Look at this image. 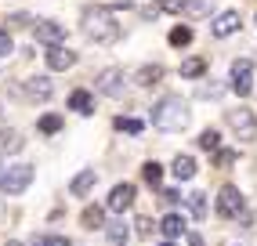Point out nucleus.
I'll use <instances>...</instances> for the list:
<instances>
[{"instance_id":"cd10ccee","label":"nucleus","mask_w":257,"mask_h":246,"mask_svg":"<svg viewBox=\"0 0 257 246\" xmlns=\"http://www.w3.org/2000/svg\"><path fill=\"white\" fill-rule=\"evenodd\" d=\"M225 87H232V83H225V80L221 83H203V87H196V98H217Z\"/></svg>"},{"instance_id":"393cba45","label":"nucleus","mask_w":257,"mask_h":246,"mask_svg":"<svg viewBox=\"0 0 257 246\" xmlns=\"http://www.w3.org/2000/svg\"><path fill=\"white\" fill-rule=\"evenodd\" d=\"M188 44H192V26H174V29H170V47H188Z\"/></svg>"},{"instance_id":"20e7f679","label":"nucleus","mask_w":257,"mask_h":246,"mask_svg":"<svg viewBox=\"0 0 257 246\" xmlns=\"http://www.w3.org/2000/svg\"><path fill=\"white\" fill-rule=\"evenodd\" d=\"M228 80H232V91H235L239 98L253 94V83H257V69H253V62H250V58H239V62H232V73H228Z\"/></svg>"},{"instance_id":"1a4fd4ad","label":"nucleus","mask_w":257,"mask_h":246,"mask_svg":"<svg viewBox=\"0 0 257 246\" xmlns=\"http://www.w3.org/2000/svg\"><path fill=\"white\" fill-rule=\"evenodd\" d=\"M22 94L33 98V101H47L51 94H55V80L51 76H29L26 87H22Z\"/></svg>"},{"instance_id":"423d86ee","label":"nucleus","mask_w":257,"mask_h":246,"mask_svg":"<svg viewBox=\"0 0 257 246\" xmlns=\"http://www.w3.org/2000/svg\"><path fill=\"white\" fill-rule=\"evenodd\" d=\"M217 214L221 217H243L246 214V199H243V192L235 185H225L217 192Z\"/></svg>"},{"instance_id":"f704fd0d","label":"nucleus","mask_w":257,"mask_h":246,"mask_svg":"<svg viewBox=\"0 0 257 246\" xmlns=\"http://www.w3.org/2000/svg\"><path fill=\"white\" fill-rule=\"evenodd\" d=\"M40 246H73L69 239H62V235H51V239H44Z\"/></svg>"},{"instance_id":"ddd939ff","label":"nucleus","mask_w":257,"mask_h":246,"mask_svg":"<svg viewBox=\"0 0 257 246\" xmlns=\"http://www.w3.org/2000/svg\"><path fill=\"white\" fill-rule=\"evenodd\" d=\"M163 76H167L163 65H142V69H134V83H138V87H152V83H160Z\"/></svg>"},{"instance_id":"bb28decb","label":"nucleus","mask_w":257,"mask_h":246,"mask_svg":"<svg viewBox=\"0 0 257 246\" xmlns=\"http://www.w3.org/2000/svg\"><path fill=\"white\" fill-rule=\"evenodd\" d=\"M142 178H145V185H152V188H160V181H163V167H160V163H145V170H142Z\"/></svg>"},{"instance_id":"f3484780","label":"nucleus","mask_w":257,"mask_h":246,"mask_svg":"<svg viewBox=\"0 0 257 246\" xmlns=\"http://www.w3.org/2000/svg\"><path fill=\"white\" fill-rule=\"evenodd\" d=\"M112 127L119 131V134H134V138H142V131H145V119L142 116H116V123Z\"/></svg>"},{"instance_id":"2eb2a0df","label":"nucleus","mask_w":257,"mask_h":246,"mask_svg":"<svg viewBox=\"0 0 257 246\" xmlns=\"http://www.w3.org/2000/svg\"><path fill=\"white\" fill-rule=\"evenodd\" d=\"M69 109H73L76 116H94V98H91L87 91H73V94H69Z\"/></svg>"},{"instance_id":"4468645a","label":"nucleus","mask_w":257,"mask_h":246,"mask_svg":"<svg viewBox=\"0 0 257 246\" xmlns=\"http://www.w3.org/2000/svg\"><path fill=\"white\" fill-rule=\"evenodd\" d=\"M105 239H109V246H127V239H131V228H127V221H109L105 224Z\"/></svg>"},{"instance_id":"72a5a7b5","label":"nucleus","mask_w":257,"mask_h":246,"mask_svg":"<svg viewBox=\"0 0 257 246\" xmlns=\"http://www.w3.org/2000/svg\"><path fill=\"white\" fill-rule=\"evenodd\" d=\"M181 4H185V0H156L160 11H181Z\"/></svg>"},{"instance_id":"dca6fc26","label":"nucleus","mask_w":257,"mask_h":246,"mask_svg":"<svg viewBox=\"0 0 257 246\" xmlns=\"http://www.w3.org/2000/svg\"><path fill=\"white\" fill-rule=\"evenodd\" d=\"M185 217L181 214H167L163 221H160V232H163V239H178V235H185Z\"/></svg>"},{"instance_id":"9d476101","label":"nucleus","mask_w":257,"mask_h":246,"mask_svg":"<svg viewBox=\"0 0 257 246\" xmlns=\"http://www.w3.org/2000/svg\"><path fill=\"white\" fill-rule=\"evenodd\" d=\"M109 210H112V214H123V210H131L134 206V185H116L112 192H109V203H105Z\"/></svg>"},{"instance_id":"f8f14e48","label":"nucleus","mask_w":257,"mask_h":246,"mask_svg":"<svg viewBox=\"0 0 257 246\" xmlns=\"http://www.w3.org/2000/svg\"><path fill=\"white\" fill-rule=\"evenodd\" d=\"M239 26H243V19H239V11H221L214 19V37H232V33H239Z\"/></svg>"},{"instance_id":"7ed1b4c3","label":"nucleus","mask_w":257,"mask_h":246,"mask_svg":"<svg viewBox=\"0 0 257 246\" xmlns=\"http://www.w3.org/2000/svg\"><path fill=\"white\" fill-rule=\"evenodd\" d=\"M33 185V167L26 163H15V167H0V192H8V196H15V192H26Z\"/></svg>"},{"instance_id":"9b49d317","label":"nucleus","mask_w":257,"mask_h":246,"mask_svg":"<svg viewBox=\"0 0 257 246\" xmlns=\"http://www.w3.org/2000/svg\"><path fill=\"white\" fill-rule=\"evenodd\" d=\"M98 91L109 94V98H119V94H123V73H119V69H105V73H98Z\"/></svg>"},{"instance_id":"412c9836","label":"nucleus","mask_w":257,"mask_h":246,"mask_svg":"<svg viewBox=\"0 0 257 246\" xmlns=\"http://www.w3.org/2000/svg\"><path fill=\"white\" fill-rule=\"evenodd\" d=\"M185 206H188V214L199 221L203 214H207V196H203V192H188V196H185Z\"/></svg>"},{"instance_id":"58836bf2","label":"nucleus","mask_w":257,"mask_h":246,"mask_svg":"<svg viewBox=\"0 0 257 246\" xmlns=\"http://www.w3.org/2000/svg\"><path fill=\"white\" fill-rule=\"evenodd\" d=\"M160 246H174V242H170V239H167V242H160Z\"/></svg>"},{"instance_id":"4be33fe9","label":"nucleus","mask_w":257,"mask_h":246,"mask_svg":"<svg viewBox=\"0 0 257 246\" xmlns=\"http://www.w3.org/2000/svg\"><path fill=\"white\" fill-rule=\"evenodd\" d=\"M26 145V138L19 131H0V152H19Z\"/></svg>"},{"instance_id":"2f4dec72","label":"nucleus","mask_w":257,"mask_h":246,"mask_svg":"<svg viewBox=\"0 0 257 246\" xmlns=\"http://www.w3.org/2000/svg\"><path fill=\"white\" fill-rule=\"evenodd\" d=\"M160 203H163V206L181 203V192H178V188H160Z\"/></svg>"},{"instance_id":"b1692460","label":"nucleus","mask_w":257,"mask_h":246,"mask_svg":"<svg viewBox=\"0 0 257 246\" xmlns=\"http://www.w3.org/2000/svg\"><path fill=\"white\" fill-rule=\"evenodd\" d=\"M80 224L83 228H101V224H105V210H101V206H87L80 214Z\"/></svg>"},{"instance_id":"0eeeda50","label":"nucleus","mask_w":257,"mask_h":246,"mask_svg":"<svg viewBox=\"0 0 257 246\" xmlns=\"http://www.w3.org/2000/svg\"><path fill=\"white\" fill-rule=\"evenodd\" d=\"M44 62H47L51 73H65V69H73L80 62V51H69V47H62V44H51L44 51Z\"/></svg>"},{"instance_id":"c9c22d12","label":"nucleus","mask_w":257,"mask_h":246,"mask_svg":"<svg viewBox=\"0 0 257 246\" xmlns=\"http://www.w3.org/2000/svg\"><path fill=\"white\" fill-rule=\"evenodd\" d=\"M8 22H11V26H26V22H29V15H11Z\"/></svg>"},{"instance_id":"f257e3e1","label":"nucleus","mask_w":257,"mask_h":246,"mask_svg":"<svg viewBox=\"0 0 257 246\" xmlns=\"http://www.w3.org/2000/svg\"><path fill=\"white\" fill-rule=\"evenodd\" d=\"M152 123H156V131L163 134H181L188 131V123H192V109H188V101L181 94H167L156 101V109H152Z\"/></svg>"},{"instance_id":"c85d7f7f","label":"nucleus","mask_w":257,"mask_h":246,"mask_svg":"<svg viewBox=\"0 0 257 246\" xmlns=\"http://www.w3.org/2000/svg\"><path fill=\"white\" fill-rule=\"evenodd\" d=\"M199 149H207V152L221 149V134H217V131H203V134H199Z\"/></svg>"},{"instance_id":"6ab92c4d","label":"nucleus","mask_w":257,"mask_h":246,"mask_svg":"<svg viewBox=\"0 0 257 246\" xmlns=\"http://www.w3.org/2000/svg\"><path fill=\"white\" fill-rule=\"evenodd\" d=\"M170 170H174L178 181H188V178H196V160H192V156H178Z\"/></svg>"},{"instance_id":"a211bd4d","label":"nucleus","mask_w":257,"mask_h":246,"mask_svg":"<svg viewBox=\"0 0 257 246\" xmlns=\"http://www.w3.org/2000/svg\"><path fill=\"white\" fill-rule=\"evenodd\" d=\"M94 181H98V178H94V170H80L76 178L69 181V192H73V196H87V192L94 188Z\"/></svg>"},{"instance_id":"4c0bfd02","label":"nucleus","mask_w":257,"mask_h":246,"mask_svg":"<svg viewBox=\"0 0 257 246\" xmlns=\"http://www.w3.org/2000/svg\"><path fill=\"white\" fill-rule=\"evenodd\" d=\"M8 246H22V242H15V239H11V242H8Z\"/></svg>"},{"instance_id":"aec40b11","label":"nucleus","mask_w":257,"mask_h":246,"mask_svg":"<svg viewBox=\"0 0 257 246\" xmlns=\"http://www.w3.org/2000/svg\"><path fill=\"white\" fill-rule=\"evenodd\" d=\"M203 73H207V62H203V58H185L181 62V76L185 80L196 83V80H203Z\"/></svg>"},{"instance_id":"e433bc0d","label":"nucleus","mask_w":257,"mask_h":246,"mask_svg":"<svg viewBox=\"0 0 257 246\" xmlns=\"http://www.w3.org/2000/svg\"><path fill=\"white\" fill-rule=\"evenodd\" d=\"M188 246H203V235L199 232H188Z\"/></svg>"},{"instance_id":"39448f33","label":"nucleus","mask_w":257,"mask_h":246,"mask_svg":"<svg viewBox=\"0 0 257 246\" xmlns=\"http://www.w3.org/2000/svg\"><path fill=\"white\" fill-rule=\"evenodd\" d=\"M225 123L235 131L239 142H253V138H257V116H253V109H228Z\"/></svg>"},{"instance_id":"7c9ffc66","label":"nucleus","mask_w":257,"mask_h":246,"mask_svg":"<svg viewBox=\"0 0 257 246\" xmlns=\"http://www.w3.org/2000/svg\"><path fill=\"white\" fill-rule=\"evenodd\" d=\"M134 232H138V239H145V235L156 232V224H152L149 217H138V221H134Z\"/></svg>"},{"instance_id":"473e14b6","label":"nucleus","mask_w":257,"mask_h":246,"mask_svg":"<svg viewBox=\"0 0 257 246\" xmlns=\"http://www.w3.org/2000/svg\"><path fill=\"white\" fill-rule=\"evenodd\" d=\"M11 51H15V40L8 37V33H4V29H0V58H8V55H11Z\"/></svg>"},{"instance_id":"a878e982","label":"nucleus","mask_w":257,"mask_h":246,"mask_svg":"<svg viewBox=\"0 0 257 246\" xmlns=\"http://www.w3.org/2000/svg\"><path fill=\"white\" fill-rule=\"evenodd\" d=\"M37 127H40V134H58V131H62V116H58V112H44V116L37 119Z\"/></svg>"},{"instance_id":"c756f323","label":"nucleus","mask_w":257,"mask_h":246,"mask_svg":"<svg viewBox=\"0 0 257 246\" xmlns=\"http://www.w3.org/2000/svg\"><path fill=\"white\" fill-rule=\"evenodd\" d=\"M232 163H235L232 149H214V167H232Z\"/></svg>"},{"instance_id":"5701e85b","label":"nucleus","mask_w":257,"mask_h":246,"mask_svg":"<svg viewBox=\"0 0 257 246\" xmlns=\"http://www.w3.org/2000/svg\"><path fill=\"white\" fill-rule=\"evenodd\" d=\"M181 11H185V15H192V19H203V15H210V11H214V0H185Z\"/></svg>"},{"instance_id":"6e6552de","label":"nucleus","mask_w":257,"mask_h":246,"mask_svg":"<svg viewBox=\"0 0 257 246\" xmlns=\"http://www.w3.org/2000/svg\"><path fill=\"white\" fill-rule=\"evenodd\" d=\"M33 37H37L40 44H62L65 40V26L62 22H51V19H37L33 22Z\"/></svg>"},{"instance_id":"f03ea898","label":"nucleus","mask_w":257,"mask_h":246,"mask_svg":"<svg viewBox=\"0 0 257 246\" xmlns=\"http://www.w3.org/2000/svg\"><path fill=\"white\" fill-rule=\"evenodd\" d=\"M80 29L87 33L94 44H112V40L119 37V22H116L112 8H101V4L83 8V15H80Z\"/></svg>"}]
</instances>
